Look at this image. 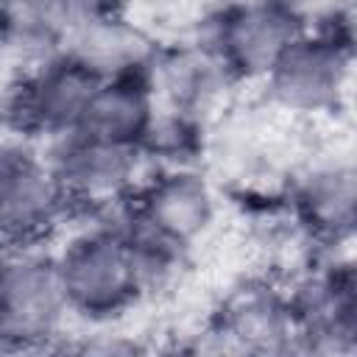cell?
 I'll use <instances>...</instances> for the list:
<instances>
[{
    "label": "cell",
    "mask_w": 357,
    "mask_h": 357,
    "mask_svg": "<svg viewBox=\"0 0 357 357\" xmlns=\"http://www.w3.org/2000/svg\"><path fill=\"white\" fill-rule=\"evenodd\" d=\"M53 257L67 312L109 321L142 298L128 240L114 229L92 223Z\"/></svg>",
    "instance_id": "6da1fadb"
},
{
    "label": "cell",
    "mask_w": 357,
    "mask_h": 357,
    "mask_svg": "<svg viewBox=\"0 0 357 357\" xmlns=\"http://www.w3.org/2000/svg\"><path fill=\"white\" fill-rule=\"evenodd\" d=\"M67 301L56 257L39 245H6L0 259V349H50Z\"/></svg>",
    "instance_id": "7a4b0ae2"
},
{
    "label": "cell",
    "mask_w": 357,
    "mask_h": 357,
    "mask_svg": "<svg viewBox=\"0 0 357 357\" xmlns=\"http://www.w3.org/2000/svg\"><path fill=\"white\" fill-rule=\"evenodd\" d=\"M351 84V31H301L265 75L276 109L315 117L337 112Z\"/></svg>",
    "instance_id": "3957f363"
},
{
    "label": "cell",
    "mask_w": 357,
    "mask_h": 357,
    "mask_svg": "<svg viewBox=\"0 0 357 357\" xmlns=\"http://www.w3.org/2000/svg\"><path fill=\"white\" fill-rule=\"evenodd\" d=\"M293 343L296 318L287 290L265 279H245L220 298L195 349L223 354H287Z\"/></svg>",
    "instance_id": "277c9868"
},
{
    "label": "cell",
    "mask_w": 357,
    "mask_h": 357,
    "mask_svg": "<svg viewBox=\"0 0 357 357\" xmlns=\"http://www.w3.org/2000/svg\"><path fill=\"white\" fill-rule=\"evenodd\" d=\"M287 301L296 318L293 351L304 354H346L357 346V293L349 262L326 257L310 268Z\"/></svg>",
    "instance_id": "5b68a950"
},
{
    "label": "cell",
    "mask_w": 357,
    "mask_h": 357,
    "mask_svg": "<svg viewBox=\"0 0 357 357\" xmlns=\"http://www.w3.org/2000/svg\"><path fill=\"white\" fill-rule=\"evenodd\" d=\"M98 84L100 78L84 64L56 53L31 64V70L17 81L8 95V117L25 134L47 139L67 137L78 131Z\"/></svg>",
    "instance_id": "8992f818"
},
{
    "label": "cell",
    "mask_w": 357,
    "mask_h": 357,
    "mask_svg": "<svg viewBox=\"0 0 357 357\" xmlns=\"http://www.w3.org/2000/svg\"><path fill=\"white\" fill-rule=\"evenodd\" d=\"M298 33V22L279 0H240L212 20L204 42L237 81H265Z\"/></svg>",
    "instance_id": "52a82bcc"
},
{
    "label": "cell",
    "mask_w": 357,
    "mask_h": 357,
    "mask_svg": "<svg viewBox=\"0 0 357 357\" xmlns=\"http://www.w3.org/2000/svg\"><path fill=\"white\" fill-rule=\"evenodd\" d=\"M139 159L142 151L134 145L106 142L78 131L50 139L47 156L73 201V209L84 206L86 212L128 198L137 190Z\"/></svg>",
    "instance_id": "ba28073f"
},
{
    "label": "cell",
    "mask_w": 357,
    "mask_h": 357,
    "mask_svg": "<svg viewBox=\"0 0 357 357\" xmlns=\"http://www.w3.org/2000/svg\"><path fill=\"white\" fill-rule=\"evenodd\" d=\"M134 218L151 234L190 248L215 220L212 184L190 165H167L131 195Z\"/></svg>",
    "instance_id": "9c48e42d"
},
{
    "label": "cell",
    "mask_w": 357,
    "mask_h": 357,
    "mask_svg": "<svg viewBox=\"0 0 357 357\" xmlns=\"http://www.w3.org/2000/svg\"><path fill=\"white\" fill-rule=\"evenodd\" d=\"M73 212V201L47 159L22 153L0 184V240L36 245Z\"/></svg>",
    "instance_id": "30bf717a"
},
{
    "label": "cell",
    "mask_w": 357,
    "mask_h": 357,
    "mask_svg": "<svg viewBox=\"0 0 357 357\" xmlns=\"http://www.w3.org/2000/svg\"><path fill=\"white\" fill-rule=\"evenodd\" d=\"M290 204L298 226L324 248L351 237L357 212V173L349 156H318L290 181Z\"/></svg>",
    "instance_id": "8fae6325"
},
{
    "label": "cell",
    "mask_w": 357,
    "mask_h": 357,
    "mask_svg": "<svg viewBox=\"0 0 357 357\" xmlns=\"http://www.w3.org/2000/svg\"><path fill=\"white\" fill-rule=\"evenodd\" d=\"M145 78L153 89V98L165 100V109L181 112L195 123L212 114L226 100L231 84H237V78L206 42L156 50Z\"/></svg>",
    "instance_id": "7c38bea8"
},
{
    "label": "cell",
    "mask_w": 357,
    "mask_h": 357,
    "mask_svg": "<svg viewBox=\"0 0 357 357\" xmlns=\"http://www.w3.org/2000/svg\"><path fill=\"white\" fill-rule=\"evenodd\" d=\"M106 0H0V47L36 64L61 53L67 36Z\"/></svg>",
    "instance_id": "4fadbf2b"
},
{
    "label": "cell",
    "mask_w": 357,
    "mask_h": 357,
    "mask_svg": "<svg viewBox=\"0 0 357 357\" xmlns=\"http://www.w3.org/2000/svg\"><path fill=\"white\" fill-rule=\"evenodd\" d=\"M61 53L84 64L98 78H114L145 73L156 47L139 25L106 6L73 28Z\"/></svg>",
    "instance_id": "5bb4252c"
},
{
    "label": "cell",
    "mask_w": 357,
    "mask_h": 357,
    "mask_svg": "<svg viewBox=\"0 0 357 357\" xmlns=\"http://www.w3.org/2000/svg\"><path fill=\"white\" fill-rule=\"evenodd\" d=\"M153 114L156 98L145 73L100 78L81 117L78 134L139 148Z\"/></svg>",
    "instance_id": "9a60e30c"
},
{
    "label": "cell",
    "mask_w": 357,
    "mask_h": 357,
    "mask_svg": "<svg viewBox=\"0 0 357 357\" xmlns=\"http://www.w3.org/2000/svg\"><path fill=\"white\" fill-rule=\"evenodd\" d=\"M301 31H351L354 0H279Z\"/></svg>",
    "instance_id": "2e32d148"
},
{
    "label": "cell",
    "mask_w": 357,
    "mask_h": 357,
    "mask_svg": "<svg viewBox=\"0 0 357 357\" xmlns=\"http://www.w3.org/2000/svg\"><path fill=\"white\" fill-rule=\"evenodd\" d=\"M75 349L78 351H95V354H128V351H137L139 346L134 340H128L126 335H92Z\"/></svg>",
    "instance_id": "e0dca14e"
},
{
    "label": "cell",
    "mask_w": 357,
    "mask_h": 357,
    "mask_svg": "<svg viewBox=\"0 0 357 357\" xmlns=\"http://www.w3.org/2000/svg\"><path fill=\"white\" fill-rule=\"evenodd\" d=\"M25 151L11 139V137H3L0 134V184H3V178L8 176V170L17 165V159L22 156Z\"/></svg>",
    "instance_id": "ac0fdd59"
},
{
    "label": "cell",
    "mask_w": 357,
    "mask_h": 357,
    "mask_svg": "<svg viewBox=\"0 0 357 357\" xmlns=\"http://www.w3.org/2000/svg\"><path fill=\"white\" fill-rule=\"evenodd\" d=\"M3 254H6V243L0 240V259H3Z\"/></svg>",
    "instance_id": "d6986e66"
}]
</instances>
